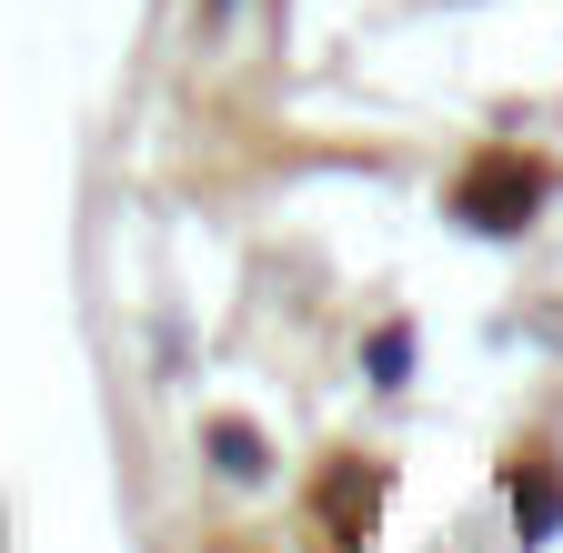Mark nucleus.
Listing matches in <instances>:
<instances>
[{
    "label": "nucleus",
    "mask_w": 563,
    "mask_h": 553,
    "mask_svg": "<svg viewBox=\"0 0 563 553\" xmlns=\"http://www.w3.org/2000/svg\"><path fill=\"white\" fill-rule=\"evenodd\" d=\"M533 191H543V172H533V162H493V172H473V181H463V212H473L483 232H514V222L533 212Z\"/></svg>",
    "instance_id": "obj_1"
},
{
    "label": "nucleus",
    "mask_w": 563,
    "mask_h": 553,
    "mask_svg": "<svg viewBox=\"0 0 563 553\" xmlns=\"http://www.w3.org/2000/svg\"><path fill=\"white\" fill-rule=\"evenodd\" d=\"M563 513V494H553V473H523V533H543Z\"/></svg>",
    "instance_id": "obj_2"
}]
</instances>
